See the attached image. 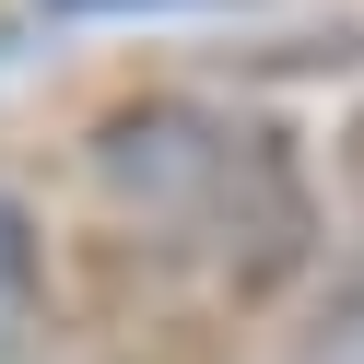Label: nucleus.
<instances>
[{
  "label": "nucleus",
  "mask_w": 364,
  "mask_h": 364,
  "mask_svg": "<svg viewBox=\"0 0 364 364\" xmlns=\"http://www.w3.org/2000/svg\"><path fill=\"white\" fill-rule=\"evenodd\" d=\"M82 176L129 235L188 247L223 294H270L306 270L317 212H306V176H294L282 129H259V118H223L200 95H141L118 118H95Z\"/></svg>",
  "instance_id": "obj_1"
},
{
  "label": "nucleus",
  "mask_w": 364,
  "mask_h": 364,
  "mask_svg": "<svg viewBox=\"0 0 364 364\" xmlns=\"http://www.w3.org/2000/svg\"><path fill=\"white\" fill-rule=\"evenodd\" d=\"M36 306H48V235L24 200H0V353H24Z\"/></svg>",
  "instance_id": "obj_2"
},
{
  "label": "nucleus",
  "mask_w": 364,
  "mask_h": 364,
  "mask_svg": "<svg viewBox=\"0 0 364 364\" xmlns=\"http://www.w3.org/2000/svg\"><path fill=\"white\" fill-rule=\"evenodd\" d=\"M48 12H212V0H48Z\"/></svg>",
  "instance_id": "obj_3"
},
{
  "label": "nucleus",
  "mask_w": 364,
  "mask_h": 364,
  "mask_svg": "<svg viewBox=\"0 0 364 364\" xmlns=\"http://www.w3.org/2000/svg\"><path fill=\"white\" fill-rule=\"evenodd\" d=\"M306 364H364V317H353V329H341V341H317Z\"/></svg>",
  "instance_id": "obj_4"
}]
</instances>
